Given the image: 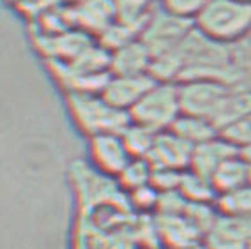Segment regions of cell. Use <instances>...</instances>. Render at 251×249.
<instances>
[{
	"label": "cell",
	"instance_id": "cell-17",
	"mask_svg": "<svg viewBox=\"0 0 251 249\" xmlns=\"http://www.w3.org/2000/svg\"><path fill=\"white\" fill-rule=\"evenodd\" d=\"M246 115H251V89L233 87L226 101H225L221 111L216 117L214 125L218 127V131H221L228 124H232V122Z\"/></svg>",
	"mask_w": 251,
	"mask_h": 249
},
{
	"label": "cell",
	"instance_id": "cell-16",
	"mask_svg": "<svg viewBox=\"0 0 251 249\" xmlns=\"http://www.w3.org/2000/svg\"><path fill=\"white\" fill-rule=\"evenodd\" d=\"M117 22L135 28L142 34L152 14V0H112Z\"/></svg>",
	"mask_w": 251,
	"mask_h": 249
},
{
	"label": "cell",
	"instance_id": "cell-8",
	"mask_svg": "<svg viewBox=\"0 0 251 249\" xmlns=\"http://www.w3.org/2000/svg\"><path fill=\"white\" fill-rule=\"evenodd\" d=\"M156 80L152 75H136V76H115L112 75L103 89V98L112 106L129 113L140 102L149 90L152 89Z\"/></svg>",
	"mask_w": 251,
	"mask_h": 249
},
{
	"label": "cell",
	"instance_id": "cell-20",
	"mask_svg": "<svg viewBox=\"0 0 251 249\" xmlns=\"http://www.w3.org/2000/svg\"><path fill=\"white\" fill-rule=\"evenodd\" d=\"M214 205L225 216H251V184L218 195Z\"/></svg>",
	"mask_w": 251,
	"mask_h": 249
},
{
	"label": "cell",
	"instance_id": "cell-29",
	"mask_svg": "<svg viewBox=\"0 0 251 249\" xmlns=\"http://www.w3.org/2000/svg\"><path fill=\"white\" fill-rule=\"evenodd\" d=\"M250 249H251V248H250Z\"/></svg>",
	"mask_w": 251,
	"mask_h": 249
},
{
	"label": "cell",
	"instance_id": "cell-6",
	"mask_svg": "<svg viewBox=\"0 0 251 249\" xmlns=\"http://www.w3.org/2000/svg\"><path fill=\"white\" fill-rule=\"evenodd\" d=\"M90 157L96 168L112 177H121L135 157L126 147L121 133H103L90 136Z\"/></svg>",
	"mask_w": 251,
	"mask_h": 249
},
{
	"label": "cell",
	"instance_id": "cell-13",
	"mask_svg": "<svg viewBox=\"0 0 251 249\" xmlns=\"http://www.w3.org/2000/svg\"><path fill=\"white\" fill-rule=\"evenodd\" d=\"M211 182L216 189V195H223V193L248 186L251 184V165L242 157V154H237L228 161H225L216 170L211 177Z\"/></svg>",
	"mask_w": 251,
	"mask_h": 249
},
{
	"label": "cell",
	"instance_id": "cell-26",
	"mask_svg": "<svg viewBox=\"0 0 251 249\" xmlns=\"http://www.w3.org/2000/svg\"><path fill=\"white\" fill-rule=\"evenodd\" d=\"M184 249H209V246L205 244V240H197V242H193V244L186 246Z\"/></svg>",
	"mask_w": 251,
	"mask_h": 249
},
{
	"label": "cell",
	"instance_id": "cell-28",
	"mask_svg": "<svg viewBox=\"0 0 251 249\" xmlns=\"http://www.w3.org/2000/svg\"><path fill=\"white\" fill-rule=\"evenodd\" d=\"M242 2H248V4H251V0H242Z\"/></svg>",
	"mask_w": 251,
	"mask_h": 249
},
{
	"label": "cell",
	"instance_id": "cell-5",
	"mask_svg": "<svg viewBox=\"0 0 251 249\" xmlns=\"http://www.w3.org/2000/svg\"><path fill=\"white\" fill-rule=\"evenodd\" d=\"M232 89V85L207 78L180 81L179 99L182 113L203 117L214 122Z\"/></svg>",
	"mask_w": 251,
	"mask_h": 249
},
{
	"label": "cell",
	"instance_id": "cell-15",
	"mask_svg": "<svg viewBox=\"0 0 251 249\" xmlns=\"http://www.w3.org/2000/svg\"><path fill=\"white\" fill-rule=\"evenodd\" d=\"M76 20L89 30H98V34L106 30L115 22V9L112 0H83L75 11Z\"/></svg>",
	"mask_w": 251,
	"mask_h": 249
},
{
	"label": "cell",
	"instance_id": "cell-3",
	"mask_svg": "<svg viewBox=\"0 0 251 249\" xmlns=\"http://www.w3.org/2000/svg\"><path fill=\"white\" fill-rule=\"evenodd\" d=\"M182 113L179 99V83L156 81L154 87L129 111L131 122L163 133L170 131Z\"/></svg>",
	"mask_w": 251,
	"mask_h": 249
},
{
	"label": "cell",
	"instance_id": "cell-7",
	"mask_svg": "<svg viewBox=\"0 0 251 249\" xmlns=\"http://www.w3.org/2000/svg\"><path fill=\"white\" fill-rule=\"evenodd\" d=\"M203 240L209 249H250L251 216L220 214L214 226L207 231Z\"/></svg>",
	"mask_w": 251,
	"mask_h": 249
},
{
	"label": "cell",
	"instance_id": "cell-18",
	"mask_svg": "<svg viewBox=\"0 0 251 249\" xmlns=\"http://www.w3.org/2000/svg\"><path fill=\"white\" fill-rule=\"evenodd\" d=\"M179 193L186 198L188 201L193 203H214L218 195L212 186L211 178L198 175L193 170H186L182 172L179 184Z\"/></svg>",
	"mask_w": 251,
	"mask_h": 249
},
{
	"label": "cell",
	"instance_id": "cell-11",
	"mask_svg": "<svg viewBox=\"0 0 251 249\" xmlns=\"http://www.w3.org/2000/svg\"><path fill=\"white\" fill-rule=\"evenodd\" d=\"M241 152L237 149L230 145L223 136H216V138L209 140L205 143H200L193 149V156H191V165L189 170L197 172L198 175L211 178L214 172L223 165L225 161H228L230 157L237 156Z\"/></svg>",
	"mask_w": 251,
	"mask_h": 249
},
{
	"label": "cell",
	"instance_id": "cell-12",
	"mask_svg": "<svg viewBox=\"0 0 251 249\" xmlns=\"http://www.w3.org/2000/svg\"><path fill=\"white\" fill-rule=\"evenodd\" d=\"M156 223L157 233L168 249H184L186 246L203 239L202 233L191 224V221L184 214L179 216L157 214Z\"/></svg>",
	"mask_w": 251,
	"mask_h": 249
},
{
	"label": "cell",
	"instance_id": "cell-27",
	"mask_svg": "<svg viewBox=\"0 0 251 249\" xmlns=\"http://www.w3.org/2000/svg\"><path fill=\"white\" fill-rule=\"evenodd\" d=\"M241 154H242V157H244V159H246L248 163L251 165V145L248 149H244V150H242Z\"/></svg>",
	"mask_w": 251,
	"mask_h": 249
},
{
	"label": "cell",
	"instance_id": "cell-9",
	"mask_svg": "<svg viewBox=\"0 0 251 249\" xmlns=\"http://www.w3.org/2000/svg\"><path fill=\"white\" fill-rule=\"evenodd\" d=\"M191 156H193V147L189 143H186L172 131H163L157 133L154 147L147 159L152 168L184 172L191 165Z\"/></svg>",
	"mask_w": 251,
	"mask_h": 249
},
{
	"label": "cell",
	"instance_id": "cell-22",
	"mask_svg": "<svg viewBox=\"0 0 251 249\" xmlns=\"http://www.w3.org/2000/svg\"><path fill=\"white\" fill-rule=\"evenodd\" d=\"M220 136H223L230 145L242 152L251 145V115L242 117V119L235 120L232 124L220 131Z\"/></svg>",
	"mask_w": 251,
	"mask_h": 249
},
{
	"label": "cell",
	"instance_id": "cell-25",
	"mask_svg": "<svg viewBox=\"0 0 251 249\" xmlns=\"http://www.w3.org/2000/svg\"><path fill=\"white\" fill-rule=\"evenodd\" d=\"M131 200L138 209L144 210H157V203H159V196L161 193L157 191L152 184H147L144 187H138L135 191H131Z\"/></svg>",
	"mask_w": 251,
	"mask_h": 249
},
{
	"label": "cell",
	"instance_id": "cell-23",
	"mask_svg": "<svg viewBox=\"0 0 251 249\" xmlns=\"http://www.w3.org/2000/svg\"><path fill=\"white\" fill-rule=\"evenodd\" d=\"M209 4L211 0H161L163 9L179 18L191 20V22H195Z\"/></svg>",
	"mask_w": 251,
	"mask_h": 249
},
{
	"label": "cell",
	"instance_id": "cell-14",
	"mask_svg": "<svg viewBox=\"0 0 251 249\" xmlns=\"http://www.w3.org/2000/svg\"><path fill=\"white\" fill-rule=\"evenodd\" d=\"M170 131L177 134L179 138H182L186 143H189L193 149L220 134L212 120L197 115H188V113H180V117L175 120Z\"/></svg>",
	"mask_w": 251,
	"mask_h": 249
},
{
	"label": "cell",
	"instance_id": "cell-4",
	"mask_svg": "<svg viewBox=\"0 0 251 249\" xmlns=\"http://www.w3.org/2000/svg\"><path fill=\"white\" fill-rule=\"evenodd\" d=\"M193 30L195 22L179 18L159 7L152 11L151 18L140 34V39L147 45L152 57L156 58L179 50Z\"/></svg>",
	"mask_w": 251,
	"mask_h": 249
},
{
	"label": "cell",
	"instance_id": "cell-30",
	"mask_svg": "<svg viewBox=\"0 0 251 249\" xmlns=\"http://www.w3.org/2000/svg\"><path fill=\"white\" fill-rule=\"evenodd\" d=\"M250 37H251V36H250Z\"/></svg>",
	"mask_w": 251,
	"mask_h": 249
},
{
	"label": "cell",
	"instance_id": "cell-1",
	"mask_svg": "<svg viewBox=\"0 0 251 249\" xmlns=\"http://www.w3.org/2000/svg\"><path fill=\"white\" fill-rule=\"evenodd\" d=\"M195 28L221 45L242 43L251 36V4L242 0H211L195 20Z\"/></svg>",
	"mask_w": 251,
	"mask_h": 249
},
{
	"label": "cell",
	"instance_id": "cell-10",
	"mask_svg": "<svg viewBox=\"0 0 251 249\" xmlns=\"http://www.w3.org/2000/svg\"><path fill=\"white\" fill-rule=\"evenodd\" d=\"M154 57L144 41L135 39L122 48L112 51L110 73L115 76H136L151 75Z\"/></svg>",
	"mask_w": 251,
	"mask_h": 249
},
{
	"label": "cell",
	"instance_id": "cell-19",
	"mask_svg": "<svg viewBox=\"0 0 251 249\" xmlns=\"http://www.w3.org/2000/svg\"><path fill=\"white\" fill-rule=\"evenodd\" d=\"M121 136H122V140H124L127 150L131 152V156L147 159V156L151 154V150H152V147H154L157 133L152 129H149V127H145V125L129 122L127 127L121 133Z\"/></svg>",
	"mask_w": 251,
	"mask_h": 249
},
{
	"label": "cell",
	"instance_id": "cell-2",
	"mask_svg": "<svg viewBox=\"0 0 251 249\" xmlns=\"http://www.w3.org/2000/svg\"><path fill=\"white\" fill-rule=\"evenodd\" d=\"M69 110L76 124L89 136L103 133H122L131 122L129 113L112 106L103 94L69 92Z\"/></svg>",
	"mask_w": 251,
	"mask_h": 249
},
{
	"label": "cell",
	"instance_id": "cell-24",
	"mask_svg": "<svg viewBox=\"0 0 251 249\" xmlns=\"http://www.w3.org/2000/svg\"><path fill=\"white\" fill-rule=\"evenodd\" d=\"M186 172V170H184ZM180 177H182V172H177V170H166V168H154L152 172V184L159 193H168L179 189Z\"/></svg>",
	"mask_w": 251,
	"mask_h": 249
},
{
	"label": "cell",
	"instance_id": "cell-21",
	"mask_svg": "<svg viewBox=\"0 0 251 249\" xmlns=\"http://www.w3.org/2000/svg\"><path fill=\"white\" fill-rule=\"evenodd\" d=\"M152 165L149 163V159H144V157H135L131 161L127 168L124 170L119 177V180L122 182V186L127 189V191H135L138 187H144L147 184H151L152 180Z\"/></svg>",
	"mask_w": 251,
	"mask_h": 249
}]
</instances>
